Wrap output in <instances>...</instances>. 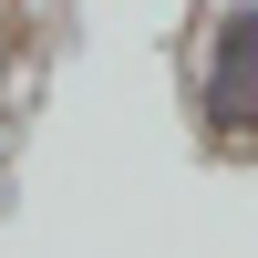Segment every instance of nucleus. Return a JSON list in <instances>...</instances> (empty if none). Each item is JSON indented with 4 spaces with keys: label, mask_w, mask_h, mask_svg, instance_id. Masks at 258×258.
<instances>
[{
    "label": "nucleus",
    "mask_w": 258,
    "mask_h": 258,
    "mask_svg": "<svg viewBox=\"0 0 258 258\" xmlns=\"http://www.w3.org/2000/svg\"><path fill=\"white\" fill-rule=\"evenodd\" d=\"M197 114L217 145H248L258 135V0L217 21V41H207V83H197Z\"/></svg>",
    "instance_id": "f257e3e1"
}]
</instances>
